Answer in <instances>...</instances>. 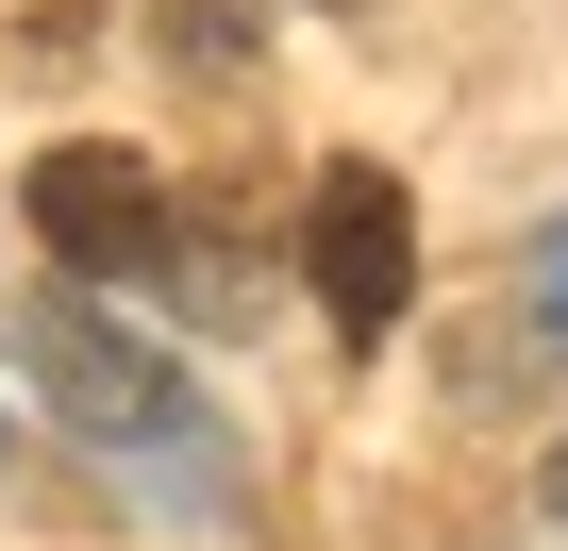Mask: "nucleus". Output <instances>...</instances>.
<instances>
[{"instance_id":"1","label":"nucleus","mask_w":568,"mask_h":551,"mask_svg":"<svg viewBox=\"0 0 568 551\" xmlns=\"http://www.w3.org/2000/svg\"><path fill=\"white\" fill-rule=\"evenodd\" d=\"M0 351H18V385L84 435V451H118V468H168L184 501H217V418L168 385V351H134V335H101L84 302H18L0 318Z\"/></svg>"},{"instance_id":"2","label":"nucleus","mask_w":568,"mask_h":551,"mask_svg":"<svg viewBox=\"0 0 568 551\" xmlns=\"http://www.w3.org/2000/svg\"><path fill=\"white\" fill-rule=\"evenodd\" d=\"M302 302H318L352 351L402 335V302H418V201H402V167L335 151V167L302 184Z\"/></svg>"},{"instance_id":"3","label":"nucleus","mask_w":568,"mask_h":551,"mask_svg":"<svg viewBox=\"0 0 568 551\" xmlns=\"http://www.w3.org/2000/svg\"><path fill=\"white\" fill-rule=\"evenodd\" d=\"M168 167H134L118 134H68V151H34V251L51 267H84V285H151L168 267Z\"/></svg>"},{"instance_id":"4","label":"nucleus","mask_w":568,"mask_h":551,"mask_svg":"<svg viewBox=\"0 0 568 551\" xmlns=\"http://www.w3.org/2000/svg\"><path fill=\"white\" fill-rule=\"evenodd\" d=\"M168 285H184V318H201V335H251V318H267V302H251V267H234L217 234H168Z\"/></svg>"},{"instance_id":"5","label":"nucleus","mask_w":568,"mask_h":551,"mask_svg":"<svg viewBox=\"0 0 568 551\" xmlns=\"http://www.w3.org/2000/svg\"><path fill=\"white\" fill-rule=\"evenodd\" d=\"M168 51H184L201 84H234V68H251V34H234V0H168Z\"/></svg>"},{"instance_id":"6","label":"nucleus","mask_w":568,"mask_h":551,"mask_svg":"<svg viewBox=\"0 0 568 551\" xmlns=\"http://www.w3.org/2000/svg\"><path fill=\"white\" fill-rule=\"evenodd\" d=\"M518 302H535V335H551V351H568V217H551V234H535V267H518Z\"/></svg>"},{"instance_id":"7","label":"nucleus","mask_w":568,"mask_h":551,"mask_svg":"<svg viewBox=\"0 0 568 551\" xmlns=\"http://www.w3.org/2000/svg\"><path fill=\"white\" fill-rule=\"evenodd\" d=\"M535 484H551V518H568V451H551V468H535Z\"/></svg>"}]
</instances>
